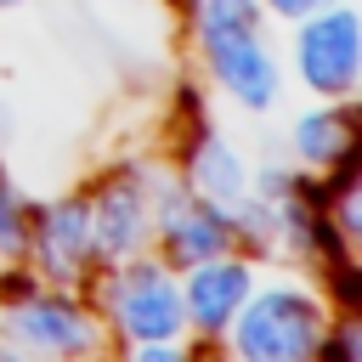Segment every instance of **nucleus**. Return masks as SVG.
Segmentation results:
<instances>
[{"mask_svg": "<svg viewBox=\"0 0 362 362\" xmlns=\"http://www.w3.org/2000/svg\"><path fill=\"white\" fill-rule=\"evenodd\" d=\"M328 322H334V300L322 283H300V277L260 283L255 277L221 345L243 362H317Z\"/></svg>", "mask_w": 362, "mask_h": 362, "instance_id": "obj_1", "label": "nucleus"}, {"mask_svg": "<svg viewBox=\"0 0 362 362\" xmlns=\"http://www.w3.org/2000/svg\"><path fill=\"white\" fill-rule=\"evenodd\" d=\"M96 317L119 334V345H153V339H187L181 311V277L158 255H130L102 266L96 277Z\"/></svg>", "mask_w": 362, "mask_h": 362, "instance_id": "obj_2", "label": "nucleus"}, {"mask_svg": "<svg viewBox=\"0 0 362 362\" xmlns=\"http://www.w3.org/2000/svg\"><path fill=\"white\" fill-rule=\"evenodd\" d=\"M0 351L6 356H96L107 351V322L79 288L28 283L0 300Z\"/></svg>", "mask_w": 362, "mask_h": 362, "instance_id": "obj_3", "label": "nucleus"}, {"mask_svg": "<svg viewBox=\"0 0 362 362\" xmlns=\"http://www.w3.org/2000/svg\"><path fill=\"white\" fill-rule=\"evenodd\" d=\"M294 79L317 102H356L362 85V11L351 0H334L294 23Z\"/></svg>", "mask_w": 362, "mask_h": 362, "instance_id": "obj_4", "label": "nucleus"}, {"mask_svg": "<svg viewBox=\"0 0 362 362\" xmlns=\"http://www.w3.org/2000/svg\"><path fill=\"white\" fill-rule=\"evenodd\" d=\"M23 266L51 283V288H85L102 260H96V243H90V215H85V192H62L51 204H40L28 215V249H23Z\"/></svg>", "mask_w": 362, "mask_h": 362, "instance_id": "obj_5", "label": "nucleus"}, {"mask_svg": "<svg viewBox=\"0 0 362 362\" xmlns=\"http://www.w3.org/2000/svg\"><path fill=\"white\" fill-rule=\"evenodd\" d=\"M198 51H204V74L215 79V90L232 107L272 113L283 102V68H277V51L260 40V28H215V34H198Z\"/></svg>", "mask_w": 362, "mask_h": 362, "instance_id": "obj_6", "label": "nucleus"}, {"mask_svg": "<svg viewBox=\"0 0 362 362\" xmlns=\"http://www.w3.org/2000/svg\"><path fill=\"white\" fill-rule=\"evenodd\" d=\"M85 215H90V243L102 266L153 249V170L130 164V170L102 175L85 192Z\"/></svg>", "mask_w": 362, "mask_h": 362, "instance_id": "obj_7", "label": "nucleus"}, {"mask_svg": "<svg viewBox=\"0 0 362 362\" xmlns=\"http://www.w3.org/2000/svg\"><path fill=\"white\" fill-rule=\"evenodd\" d=\"M153 181H158L153 187V249H158V260H170L181 272L192 260H209L221 249H238L232 221L215 204H204L181 175H153Z\"/></svg>", "mask_w": 362, "mask_h": 362, "instance_id": "obj_8", "label": "nucleus"}, {"mask_svg": "<svg viewBox=\"0 0 362 362\" xmlns=\"http://www.w3.org/2000/svg\"><path fill=\"white\" fill-rule=\"evenodd\" d=\"M255 255L243 249H221L209 260H192L181 266V311H187V334H198L204 345H221L238 305L249 300L255 288Z\"/></svg>", "mask_w": 362, "mask_h": 362, "instance_id": "obj_9", "label": "nucleus"}, {"mask_svg": "<svg viewBox=\"0 0 362 362\" xmlns=\"http://www.w3.org/2000/svg\"><path fill=\"white\" fill-rule=\"evenodd\" d=\"M181 181H187L204 204H215L226 221H238L243 204L255 198V170H249V158H243L226 136H215V130H198V136L187 141V153H181Z\"/></svg>", "mask_w": 362, "mask_h": 362, "instance_id": "obj_10", "label": "nucleus"}, {"mask_svg": "<svg viewBox=\"0 0 362 362\" xmlns=\"http://www.w3.org/2000/svg\"><path fill=\"white\" fill-rule=\"evenodd\" d=\"M356 102H317L288 124V153L300 175H328L345 158H356Z\"/></svg>", "mask_w": 362, "mask_h": 362, "instance_id": "obj_11", "label": "nucleus"}, {"mask_svg": "<svg viewBox=\"0 0 362 362\" xmlns=\"http://www.w3.org/2000/svg\"><path fill=\"white\" fill-rule=\"evenodd\" d=\"M28 215H34V204L17 192V181L0 170V266H11V260H23V249H28Z\"/></svg>", "mask_w": 362, "mask_h": 362, "instance_id": "obj_12", "label": "nucleus"}, {"mask_svg": "<svg viewBox=\"0 0 362 362\" xmlns=\"http://www.w3.org/2000/svg\"><path fill=\"white\" fill-rule=\"evenodd\" d=\"M266 11L260 0H192V28L215 34V28H260Z\"/></svg>", "mask_w": 362, "mask_h": 362, "instance_id": "obj_13", "label": "nucleus"}, {"mask_svg": "<svg viewBox=\"0 0 362 362\" xmlns=\"http://www.w3.org/2000/svg\"><path fill=\"white\" fill-rule=\"evenodd\" d=\"M322 6H334V0H260V11L277 17V23H300V17L322 11Z\"/></svg>", "mask_w": 362, "mask_h": 362, "instance_id": "obj_14", "label": "nucleus"}, {"mask_svg": "<svg viewBox=\"0 0 362 362\" xmlns=\"http://www.w3.org/2000/svg\"><path fill=\"white\" fill-rule=\"evenodd\" d=\"M11 6H23V0H0V11H11Z\"/></svg>", "mask_w": 362, "mask_h": 362, "instance_id": "obj_15", "label": "nucleus"}]
</instances>
